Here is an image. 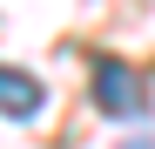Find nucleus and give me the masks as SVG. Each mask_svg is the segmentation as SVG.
<instances>
[{
	"label": "nucleus",
	"instance_id": "obj_1",
	"mask_svg": "<svg viewBox=\"0 0 155 149\" xmlns=\"http://www.w3.org/2000/svg\"><path fill=\"white\" fill-rule=\"evenodd\" d=\"M94 102L108 109L115 122H135L148 109V88H142V74L128 61H94Z\"/></svg>",
	"mask_w": 155,
	"mask_h": 149
},
{
	"label": "nucleus",
	"instance_id": "obj_2",
	"mask_svg": "<svg viewBox=\"0 0 155 149\" xmlns=\"http://www.w3.org/2000/svg\"><path fill=\"white\" fill-rule=\"evenodd\" d=\"M47 102V88L34 81L27 68H0V115H14V122H34Z\"/></svg>",
	"mask_w": 155,
	"mask_h": 149
},
{
	"label": "nucleus",
	"instance_id": "obj_3",
	"mask_svg": "<svg viewBox=\"0 0 155 149\" xmlns=\"http://www.w3.org/2000/svg\"><path fill=\"white\" fill-rule=\"evenodd\" d=\"M121 149H155V136H135V142H121Z\"/></svg>",
	"mask_w": 155,
	"mask_h": 149
}]
</instances>
